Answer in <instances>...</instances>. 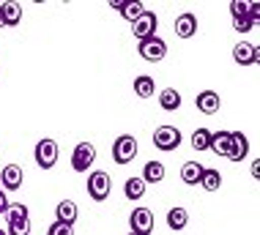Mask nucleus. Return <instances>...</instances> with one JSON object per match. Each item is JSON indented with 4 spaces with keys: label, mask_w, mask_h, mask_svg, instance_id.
<instances>
[{
    "label": "nucleus",
    "mask_w": 260,
    "mask_h": 235,
    "mask_svg": "<svg viewBox=\"0 0 260 235\" xmlns=\"http://www.w3.org/2000/svg\"><path fill=\"white\" fill-rule=\"evenodd\" d=\"M6 222H9L6 235H30V211H27L22 203H11L9 205Z\"/></svg>",
    "instance_id": "nucleus-1"
},
{
    "label": "nucleus",
    "mask_w": 260,
    "mask_h": 235,
    "mask_svg": "<svg viewBox=\"0 0 260 235\" xmlns=\"http://www.w3.org/2000/svg\"><path fill=\"white\" fill-rule=\"evenodd\" d=\"M0 9H3V22H6V27L19 25V19H22V6L11 0V3H0Z\"/></svg>",
    "instance_id": "nucleus-23"
},
{
    "label": "nucleus",
    "mask_w": 260,
    "mask_h": 235,
    "mask_svg": "<svg viewBox=\"0 0 260 235\" xmlns=\"http://www.w3.org/2000/svg\"><path fill=\"white\" fill-rule=\"evenodd\" d=\"M121 6H123V0H110V9H115V11H121Z\"/></svg>",
    "instance_id": "nucleus-31"
},
{
    "label": "nucleus",
    "mask_w": 260,
    "mask_h": 235,
    "mask_svg": "<svg viewBox=\"0 0 260 235\" xmlns=\"http://www.w3.org/2000/svg\"><path fill=\"white\" fill-rule=\"evenodd\" d=\"M137 52H140V58H143V60L159 63V60H165V55H167V44H165V39H159V36H151V39L140 41Z\"/></svg>",
    "instance_id": "nucleus-5"
},
{
    "label": "nucleus",
    "mask_w": 260,
    "mask_h": 235,
    "mask_svg": "<svg viewBox=\"0 0 260 235\" xmlns=\"http://www.w3.org/2000/svg\"><path fill=\"white\" fill-rule=\"evenodd\" d=\"M135 93L140 98H151L153 93H156V82H153V77H148V74L135 77Z\"/></svg>",
    "instance_id": "nucleus-22"
},
{
    "label": "nucleus",
    "mask_w": 260,
    "mask_h": 235,
    "mask_svg": "<svg viewBox=\"0 0 260 235\" xmlns=\"http://www.w3.org/2000/svg\"><path fill=\"white\" fill-rule=\"evenodd\" d=\"M198 33V17L194 14H181L178 19H175V36L178 39H192V36Z\"/></svg>",
    "instance_id": "nucleus-14"
},
{
    "label": "nucleus",
    "mask_w": 260,
    "mask_h": 235,
    "mask_svg": "<svg viewBox=\"0 0 260 235\" xmlns=\"http://www.w3.org/2000/svg\"><path fill=\"white\" fill-rule=\"evenodd\" d=\"M189 224V211L186 208H170L167 211V227L170 230H184Z\"/></svg>",
    "instance_id": "nucleus-24"
},
{
    "label": "nucleus",
    "mask_w": 260,
    "mask_h": 235,
    "mask_svg": "<svg viewBox=\"0 0 260 235\" xmlns=\"http://www.w3.org/2000/svg\"><path fill=\"white\" fill-rule=\"evenodd\" d=\"M9 205H11V200H9V194H6L3 189H0V213H6V211H9Z\"/></svg>",
    "instance_id": "nucleus-30"
},
{
    "label": "nucleus",
    "mask_w": 260,
    "mask_h": 235,
    "mask_svg": "<svg viewBox=\"0 0 260 235\" xmlns=\"http://www.w3.org/2000/svg\"><path fill=\"white\" fill-rule=\"evenodd\" d=\"M143 11H145V6L140 3V0H123V6H121V11H118V14H121L126 22H135Z\"/></svg>",
    "instance_id": "nucleus-25"
},
{
    "label": "nucleus",
    "mask_w": 260,
    "mask_h": 235,
    "mask_svg": "<svg viewBox=\"0 0 260 235\" xmlns=\"http://www.w3.org/2000/svg\"><path fill=\"white\" fill-rule=\"evenodd\" d=\"M208 145H211V131L208 129H198V131H194L192 134V148H194V151H208Z\"/></svg>",
    "instance_id": "nucleus-27"
},
{
    "label": "nucleus",
    "mask_w": 260,
    "mask_h": 235,
    "mask_svg": "<svg viewBox=\"0 0 260 235\" xmlns=\"http://www.w3.org/2000/svg\"><path fill=\"white\" fill-rule=\"evenodd\" d=\"M200 175H203V164H200V161H184V167H181V181H184L186 186H198Z\"/></svg>",
    "instance_id": "nucleus-17"
},
{
    "label": "nucleus",
    "mask_w": 260,
    "mask_h": 235,
    "mask_svg": "<svg viewBox=\"0 0 260 235\" xmlns=\"http://www.w3.org/2000/svg\"><path fill=\"white\" fill-rule=\"evenodd\" d=\"M200 186L206 189V191H219V189H222V175H219V170H214V167H203Z\"/></svg>",
    "instance_id": "nucleus-19"
},
{
    "label": "nucleus",
    "mask_w": 260,
    "mask_h": 235,
    "mask_svg": "<svg viewBox=\"0 0 260 235\" xmlns=\"http://www.w3.org/2000/svg\"><path fill=\"white\" fill-rule=\"evenodd\" d=\"M93 161H96V148L90 142H80L72 153V170L74 173H88Z\"/></svg>",
    "instance_id": "nucleus-8"
},
{
    "label": "nucleus",
    "mask_w": 260,
    "mask_h": 235,
    "mask_svg": "<svg viewBox=\"0 0 260 235\" xmlns=\"http://www.w3.org/2000/svg\"><path fill=\"white\" fill-rule=\"evenodd\" d=\"M233 27L238 33H249L252 27H255V22H252V19H233Z\"/></svg>",
    "instance_id": "nucleus-29"
},
{
    "label": "nucleus",
    "mask_w": 260,
    "mask_h": 235,
    "mask_svg": "<svg viewBox=\"0 0 260 235\" xmlns=\"http://www.w3.org/2000/svg\"><path fill=\"white\" fill-rule=\"evenodd\" d=\"M156 25H159V17L153 11L145 9L140 17L132 22V33H135V39L137 41H143V39H151V36H156Z\"/></svg>",
    "instance_id": "nucleus-7"
},
{
    "label": "nucleus",
    "mask_w": 260,
    "mask_h": 235,
    "mask_svg": "<svg viewBox=\"0 0 260 235\" xmlns=\"http://www.w3.org/2000/svg\"><path fill=\"white\" fill-rule=\"evenodd\" d=\"M22 167L19 164H6L3 167V173H0V189L3 191H17V189H22Z\"/></svg>",
    "instance_id": "nucleus-10"
},
{
    "label": "nucleus",
    "mask_w": 260,
    "mask_h": 235,
    "mask_svg": "<svg viewBox=\"0 0 260 235\" xmlns=\"http://www.w3.org/2000/svg\"><path fill=\"white\" fill-rule=\"evenodd\" d=\"M145 194V181L143 178H126L123 183V197L126 200H143Z\"/></svg>",
    "instance_id": "nucleus-20"
},
{
    "label": "nucleus",
    "mask_w": 260,
    "mask_h": 235,
    "mask_svg": "<svg viewBox=\"0 0 260 235\" xmlns=\"http://www.w3.org/2000/svg\"><path fill=\"white\" fill-rule=\"evenodd\" d=\"M194 104H198V110L203 112V115H216L222 107V98L216 90H200L198 98H194Z\"/></svg>",
    "instance_id": "nucleus-12"
},
{
    "label": "nucleus",
    "mask_w": 260,
    "mask_h": 235,
    "mask_svg": "<svg viewBox=\"0 0 260 235\" xmlns=\"http://www.w3.org/2000/svg\"><path fill=\"white\" fill-rule=\"evenodd\" d=\"M233 60L238 66H255L257 63V47L249 44V41H241V44L233 47Z\"/></svg>",
    "instance_id": "nucleus-13"
},
{
    "label": "nucleus",
    "mask_w": 260,
    "mask_h": 235,
    "mask_svg": "<svg viewBox=\"0 0 260 235\" xmlns=\"http://www.w3.org/2000/svg\"><path fill=\"white\" fill-rule=\"evenodd\" d=\"M129 235H135V232H129Z\"/></svg>",
    "instance_id": "nucleus-34"
},
{
    "label": "nucleus",
    "mask_w": 260,
    "mask_h": 235,
    "mask_svg": "<svg viewBox=\"0 0 260 235\" xmlns=\"http://www.w3.org/2000/svg\"><path fill=\"white\" fill-rule=\"evenodd\" d=\"M129 224H132V232L135 235H151L153 232V213L151 208H135L129 216Z\"/></svg>",
    "instance_id": "nucleus-9"
},
{
    "label": "nucleus",
    "mask_w": 260,
    "mask_h": 235,
    "mask_svg": "<svg viewBox=\"0 0 260 235\" xmlns=\"http://www.w3.org/2000/svg\"><path fill=\"white\" fill-rule=\"evenodd\" d=\"M165 164H161V161H145V167H143V181H145V186H148V183H161L165 181Z\"/></svg>",
    "instance_id": "nucleus-16"
},
{
    "label": "nucleus",
    "mask_w": 260,
    "mask_h": 235,
    "mask_svg": "<svg viewBox=\"0 0 260 235\" xmlns=\"http://www.w3.org/2000/svg\"><path fill=\"white\" fill-rule=\"evenodd\" d=\"M33 156H36V164H39L41 170H52L55 164H58V142L50 140V137H47V140H39Z\"/></svg>",
    "instance_id": "nucleus-4"
},
{
    "label": "nucleus",
    "mask_w": 260,
    "mask_h": 235,
    "mask_svg": "<svg viewBox=\"0 0 260 235\" xmlns=\"http://www.w3.org/2000/svg\"><path fill=\"white\" fill-rule=\"evenodd\" d=\"M228 148H230V131H211L208 151H214L216 156H228Z\"/></svg>",
    "instance_id": "nucleus-21"
},
{
    "label": "nucleus",
    "mask_w": 260,
    "mask_h": 235,
    "mask_svg": "<svg viewBox=\"0 0 260 235\" xmlns=\"http://www.w3.org/2000/svg\"><path fill=\"white\" fill-rule=\"evenodd\" d=\"M0 27H6V22H3V9H0Z\"/></svg>",
    "instance_id": "nucleus-32"
},
{
    "label": "nucleus",
    "mask_w": 260,
    "mask_h": 235,
    "mask_svg": "<svg viewBox=\"0 0 260 235\" xmlns=\"http://www.w3.org/2000/svg\"><path fill=\"white\" fill-rule=\"evenodd\" d=\"M230 14H233V19H252V0H233L230 3Z\"/></svg>",
    "instance_id": "nucleus-26"
},
{
    "label": "nucleus",
    "mask_w": 260,
    "mask_h": 235,
    "mask_svg": "<svg viewBox=\"0 0 260 235\" xmlns=\"http://www.w3.org/2000/svg\"><path fill=\"white\" fill-rule=\"evenodd\" d=\"M0 235H6V232H3V230H0Z\"/></svg>",
    "instance_id": "nucleus-33"
},
{
    "label": "nucleus",
    "mask_w": 260,
    "mask_h": 235,
    "mask_svg": "<svg viewBox=\"0 0 260 235\" xmlns=\"http://www.w3.org/2000/svg\"><path fill=\"white\" fill-rule=\"evenodd\" d=\"M110 191H112V181H110V175L104 173V170L90 173V178H88V194H90V200H93V203H104L110 197Z\"/></svg>",
    "instance_id": "nucleus-2"
},
{
    "label": "nucleus",
    "mask_w": 260,
    "mask_h": 235,
    "mask_svg": "<svg viewBox=\"0 0 260 235\" xmlns=\"http://www.w3.org/2000/svg\"><path fill=\"white\" fill-rule=\"evenodd\" d=\"M249 153V140L244 131H230V148H228V159L230 161H244Z\"/></svg>",
    "instance_id": "nucleus-11"
},
{
    "label": "nucleus",
    "mask_w": 260,
    "mask_h": 235,
    "mask_svg": "<svg viewBox=\"0 0 260 235\" xmlns=\"http://www.w3.org/2000/svg\"><path fill=\"white\" fill-rule=\"evenodd\" d=\"M135 156H137V140L132 134H121L112 142V159H115V164H129V161H135Z\"/></svg>",
    "instance_id": "nucleus-3"
},
{
    "label": "nucleus",
    "mask_w": 260,
    "mask_h": 235,
    "mask_svg": "<svg viewBox=\"0 0 260 235\" xmlns=\"http://www.w3.org/2000/svg\"><path fill=\"white\" fill-rule=\"evenodd\" d=\"M47 235H74V227L72 224H63V222H52Z\"/></svg>",
    "instance_id": "nucleus-28"
},
{
    "label": "nucleus",
    "mask_w": 260,
    "mask_h": 235,
    "mask_svg": "<svg viewBox=\"0 0 260 235\" xmlns=\"http://www.w3.org/2000/svg\"><path fill=\"white\" fill-rule=\"evenodd\" d=\"M159 107L165 112H175L181 107V93L175 88H165V90H159Z\"/></svg>",
    "instance_id": "nucleus-18"
},
{
    "label": "nucleus",
    "mask_w": 260,
    "mask_h": 235,
    "mask_svg": "<svg viewBox=\"0 0 260 235\" xmlns=\"http://www.w3.org/2000/svg\"><path fill=\"white\" fill-rule=\"evenodd\" d=\"M153 145H156V151L170 153L175 148H181V131L175 129V126H159V129L153 131Z\"/></svg>",
    "instance_id": "nucleus-6"
},
{
    "label": "nucleus",
    "mask_w": 260,
    "mask_h": 235,
    "mask_svg": "<svg viewBox=\"0 0 260 235\" xmlns=\"http://www.w3.org/2000/svg\"><path fill=\"white\" fill-rule=\"evenodd\" d=\"M55 216H58V222L72 224V227H74L77 216H80V208H77V203H74V200H60V203H58V208H55Z\"/></svg>",
    "instance_id": "nucleus-15"
}]
</instances>
